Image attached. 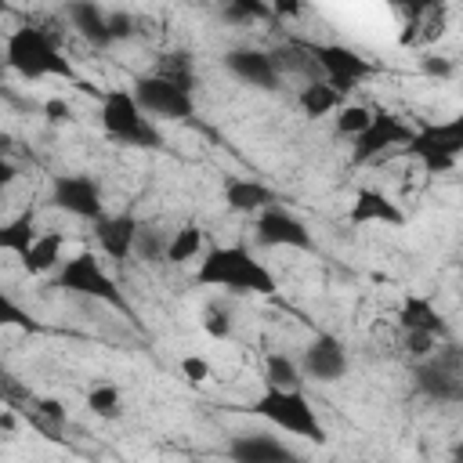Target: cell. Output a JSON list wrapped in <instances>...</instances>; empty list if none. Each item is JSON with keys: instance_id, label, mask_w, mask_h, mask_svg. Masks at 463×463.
Listing matches in <instances>:
<instances>
[{"instance_id": "6da1fadb", "label": "cell", "mask_w": 463, "mask_h": 463, "mask_svg": "<svg viewBox=\"0 0 463 463\" xmlns=\"http://www.w3.org/2000/svg\"><path fill=\"white\" fill-rule=\"evenodd\" d=\"M199 286H224L235 293H260L271 297L275 293V275L246 250V246H213L206 250L199 271H195Z\"/></svg>"}, {"instance_id": "7a4b0ae2", "label": "cell", "mask_w": 463, "mask_h": 463, "mask_svg": "<svg viewBox=\"0 0 463 463\" xmlns=\"http://www.w3.org/2000/svg\"><path fill=\"white\" fill-rule=\"evenodd\" d=\"M4 61L25 76V80H40V76H61L69 80L72 76V65L58 54L54 40L47 29H36V25H22L7 36V47H4Z\"/></svg>"}, {"instance_id": "3957f363", "label": "cell", "mask_w": 463, "mask_h": 463, "mask_svg": "<svg viewBox=\"0 0 463 463\" xmlns=\"http://www.w3.org/2000/svg\"><path fill=\"white\" fill-rule=\"evenodd\" d=\"M101 127L119 145H134V148H159L163 145L159 130L145 119V112L137 109V101H134L130 90H109V94H101Z\"/></svg>"}, {"instance_id": "277c9868", "label": "cell", "mask_w": 463, "mask_h": 463, "mask_svg": "<svg viewBox=\"0 0 463 463\" xmlns=\"http://www.w3.org/2000/svg\"><path fill=\"white\" fill-rule=\"evenodd\" d=\"M257 416H264L268 423H275L279 430L286 434H297V438H307V441H326V427L318 423L311 402L300 394V391H264L253 405H250Z\"/></svg>"}, {"instance_id": "5b68a950", "label": "cell", "mask_w": 463, "mask_h": 463, "mask_svg": "<svg viewBox=\"0 0 463 463\" xmlns=\"http://www.w3.org/2000/svg\"><path fill=\"white\" fill-rule=\"evenodd\" d=\"M402 156L420 159V166L427 174H445L456 166L459 152H463V119H445V123H430L423 130L412 134V141L405 148H398Z\"/></svg>"}, {"instance_id": "8992f818", "label": "cell", "mask_w": 463, "mask_h": 463, "mask_svg": "<svg viewBox=\"0 0 463 463\" xmlns=\"http://www.w3.org/2000/svg\"><path fill=\"white\" fill-rule=\"evenodd\" d=\"M54 289H65V293H80V297H94V300H105L119 311H130L123 293L116 289V282L105 275L101 260L94 253H76L61 264L58 279H54Z\"/></svg>"}, {"instance_id": "52a82bcc", "label": "cell", "mask_w": 463, "mask_h": 463, "mask_svg": "<svg viewBox=\"0 0 463 463\" xmlns=\"http://www.w3.org/2000/svg\"><path fill=\"white\" fill-rule=\"evenodd\" d=\"M307 54L315 58L322 80H326L336 94H347V90L358 87V80L373 76V65H369L358 51H351V47H344V43H307Z\"/></svg>"}, {"instance_id": "ba28073f", "label": "cell", "mask_w": 463, "mask_h": 463, "mask_svg": "<svg viewBox=\"0 0 463 463\" xmlns=\"http://www.w3.org/2000/svg\"><path fill=\"white\" fill-rule=\"evenodd\" d=\"M412 127L405 123V119H398L394 112H387V109H376L373 112V119H369V127L354 137V148H351V159L362 166V163H373L376 156H383V152H391V148H405L409 141H412Z\"/></svg>"}, {"instance_id": "9c48e42d", "label": "cell", "mask_w": 463, "mask_h": 463, "mask_svg": "<svg viewBox=\"0 0 463 463\" xmlns=\"http://www.w3.org/2000/svg\"><path fill=\"white\" fill-rule=\"evenodd\" d=\"M416 387L434 402H459L463 398V369L456 347H438L423 365H416Z\"/></svg>"}, {"instance_id": "30bf717a", "label": "cell", "mask_w": 463, "mask_h": 463, "mask_svg": "<svg viewBox=\"0 0 463 463\" xmlns=\"http://www.w3.org/2000/svg\"><path fill=\"white\" fill-rule=\"evenodd\" d=\"M130 94H134L137 109L148 112V116L188 119V116L195 112L192 94L181 90V87H174V83H166V80H159V76H141V80H134V90H130Z\"/></svg>"}, {"instance_id": "8fae6325", "label": "cell", "mask_w": 463, "mask_h": 463, "mask_svg": "<svg viewBox=\"0 0 463 463\" xmlns=\"http://www.w3.org/2000/svg\"><path fill=\"white\" fill-rule=\"evenodd\" d=\"M51 203L72 217L101 221V192L87 174H61L51 184Z\"/></svg>"}, {"instance_id": "7c38bea8", "label": "cell", "mask_w": 463, "mask_h": 463, "mask_svg": "<svg viewBox=\"0 0 463 463\" xmlns=\"http://www.w3.org/2000/svg\"><path fill=\"white\" fill-rule=\"evenodd\" d=\"M257 239L260 246H293V250H311V232L300 217H293L282 206H268L257 217Z\"/></svg>"}, {"instance_id": "4fadbf2b", "label": "cell", "mask_w": 463, "mask_h": 463, "mask_svg": "<svg viewBox=\"0 0 463 463\" xmlns=\"http://www.w3.org/2000/svg\"><path fill=\"white\" fill-rule=\"evenodd\" d=\"M304 373L311 380H318V383H336L347 373V351H344V344L336 336H329V333H318L307 344V351H304Z\"/></svg>"}, {"instance_id": "5bb4252c", "label": "cell", "mask_w": 463, "mask_h": 463, "mask_svg": "<svg viewBox=\"0 0 463 463\" xmlns=\"http://www.w3.org/2000/svg\"><path fill=\"white\" fill-rule=\"evenodd\" d=\"M228 456H232V463H304V456L293 452L289 445H282L279 438H271V434H250V430L239 434V438H232Z\"/></svg>"}, {"instance_id": "9a60e30c", "label": "cell", "mask_w": 463, "mask_h": 463, "mask_svg": "<svg viewBox=\"0 0 463 463\" xmlns=\"http://www.w3.org/2000/svg\"><path fill=\"white\" fill-rule=\"evenodd\" d=\"M402 221H405V213L380 188H358L354 203L347 210V224H354V228H362V224H402Z\"/></svg>"}, {"instance_id": "2e32d148", "label": "cell", "mask_w": 463, "mask_h": 463, "mask_svg": "<svg viewBox=\"0 0 463 463\" xmlns=\"http://www.w3.org/2000/svg\"><path fill=\"white\" fill-rule=\"evenodd\" d=\"M224 61H228V69H232L239 80H246V83H253V87H260V90H275V87L282 83V76H279V69H275V61H271L268 51L239 47V51H228Z\"/></svg>"}, {"instance_id": "e0dca14e", "label": "cell", "mask_w": 463, "mask_h": 463, "mask_svg": "<svg viewBox=\"0 0 463 463\" xmlns=\"http://www.w3.org/2000/svg\"><path fill=\"white\" fill-rule=\"evenodd\" d=\"M398 322L405 326V333H427V336H434V340H445V336L452 333L449 322H445V315H441L427 297H405Z\"/></svg>"}, {"instance_id": "ac0fdd59", "label": "cell", "mask_w": 463, "mask_h": 463, "mask_svg": "<svg viewBox=\"0 0 463 463\" xmlns=\"http://www.w3.org/2000/svg\"><path fill=\"white\" fill-rule=\"evenodd\" d=\"M134 232H137L134 213H116V217H101L94 235H98L101 250H105L112 260H123V257H130V250H134Z\"/></svg>"}, {"instance_id": "d6986e66", "label": "cell", "mask_w": 463, "mask_h": 463, "mask_svg": "<svg viewBox=\"0 0 463 463\" xmlns=\"http://www.w3.org/2000/svg\"><path fill=\"white\" fill-rule=\"evenodd\" d=\"M224 203L235 213H253V210H268L275 206V192L260 181H246V177H228L224 181Z\"/></svg>"}, {"instance_id": "ffe728a7", "label": "cell", "mask_w": 463, "mask_h": 463, "mask_svg": "<svg viewBox=\"0 0 463 463\" xmlns=\"http://www.w3.org/2000/svg\"><path fill=\"white\" fill-rule=\"evenodd\" d=\"M61 246H65V235H61V232H43V235H36V242L22 253V268H25L29 275L51 271V268L61 260Z\"/></svg>"}, {"instance_id": "44dd1931", "label": "cell", "mask_w": 463, "mask_h": 463, "mask_svg": "<svg viewBox=\"0 0 463 463\" xmlns=\"http://www.w3.org/2000/svg\"><path fill=\"white\" fill-rule=\"evenodd\" d=\"M65 14H69L72 25L87 36V43H98V47H109V43H112V36H109V29H105V11H101L98 4H69Z\"/></svg>"}, {"instance_id": "7402d4cb", "label": "cell", "mask_w": 463, "mask_h": 463, "mask_svg": "<svg viewBox=\"0 0 463 463\" xmlns=\"http://www.w3.org/2000/svg\"><path fill=\"white\" fill-rule=\"evenodd\" d=\"M33 242H36V213L33 210H22L14 221L0 224V250H11L22 257Z\"/></svg>"}, {"instance_id": "603a6c76", "label": "cell", "mask_w": 463, "mask_h": 463, "mask_svg": "<svg viewBox=\"0 0 463 463\" xmlns=\"http://www.w3.org/2000/svg\"><path fill=\"white\" fill-rule=\"evenodd\" d=\"M297 105H300V112H304L307 119H318V116H326V112H333V109L340 105V94H336L326 80H315V83H307V87L297 94Z\"/></svg>"}, {"instance_id": "cb8c5ba5", "label": "cell", "mask_w": 463, "mask_h": 463, "mask_svg": "<svg viewBox=\"0 0 463 463\" xmlns=\"http://www.w3.org/2000/svg\"><path fill=\"white\" fill-rule=\"evenodd\" d=\"M152 76H159V80H166V83H174V87H181V90H188V94H192V87H195L192 58H188L184 51H170V54H163Z\"/></svg>"}, {"instance_id": "d4e9b609", "label": "cell", "mask_w": 463, "mask_h": 463, "mask_svg": "<svg viewBox=\"0 0 463 463\" xmlns=\"http://www.w3.org/2000/svg\"><path fill=\"white\" fill-rule=\"evenodd\" d=\"M199 250H203V228H199V224H184V228H177V232L166 239L163 260H170V264H184V260H192Z\"/></svg>"}, {"instance_id": "484cf974", "label": "cell", "mask_w": 463, "mask_h": 463, "mask_svg": "<svg viewBox=\"0 0 463 463\" xmlns=\"http://www.w3.org/2000/svg\"><path fill=\"white\" fill-rule=\"evenodd\" d=\"M264 380H268V391H300V369L289 354H268Z\"/></svg>"}, {"instance_id": "4316f807", "label": "cell", "mask_w": 463, "mask_h": 463, "mask_svg": "<svg viewBox=\"0 0 463 463\" xmlns=\"http://www.w3.org/2000/svg\"><path fill=\"white\" fill-rule=\"evenodd\" d=\"M87 409H90L94 416H101V420H116V416L123 412V394H119V387H112V383L94 387V391L87 394Z\"/></svg>"}, {"instance_id": "83f0119b", "label": "cell", "mask_w": 463, "mask_h": 463, "mask_svg": "<svg viewBox=\"0 0 463 463\" xmlns=\"http://www.w3.org/2000/svg\"><path fill=\"white\" fill-rule=\"evenodd\" d=\"M163 250H166V239H163L156 228L137 224V232H134V250H130V253H137L141 260H163Z\"/></svg>"}, {"instance_id": "f1b7e54d", "label": "cell", "mask_w": 463, "mask_h": 463, "mask_svg": "<svg viewBox=\"0 0 463 463\" xmlns=\"http://www.w3.org/2000/svg\"><path fill=\"white\" fill-rule=\"evenodd\" d=\"M369 119H373L369 109H362V105H344L340 116H336V134H344V137H358V134L369 127Z\"/></svg>"}, {"instance_id": "f546056e", "label": "cell", "mask_w": 463, "mask_h": 463, "mask_svg": "<svg viewBox=\"0 0 463 463\" xmlns=\"http://www.w3.org/2000/svg\"><path fill=\"white\" fill-rule=\"evenodd\" d=\"M0 326H14V329H29V333L40 329V322H36L29 311H22L4 289H0Z\"/></svg>"}, {"instance_id": "4dcf8cb0", "label": "cell", "mask_w": 463, "mask_h": 463, "mask_svg": "<svg viewBox=\"0 0 463 463\" xmlns=\"http://www.w3.org/2000/svg\"><path fill=\"white\" fill-rule=\"evenodd\" d=\"M268 4H257V0H232V7H224V18L232 22H246V18H268Z\"/></svg>"}, {"instance_id": "1f68e13d", "label": "cell", "mask_w": 463, "mask_h": 463, "mask_svg": "<svg viewBox=\"0 0 463 463\" xmlns=\"http://www.w3.org/2000/svg\"><path fill=\"white\" fill-rule=\"evenodd\" d=\"M105 29H109L112 40H127V36L134 33V18H130L127 11H109V14H105Z\"/></svg>"}, {"instance_id": "d6a6232c", "label": "cell", "mask_w": 463, "mask_h": 463, "mask_svg": "<svg viewBox=\"0 0 463 463\" xmlns=\"http://www.w3.org/2000/svg\"><path fill=\"white\" fill-rule=\"evenodd\" d=\"M438 344H441V340H434V336H427V333H405V351L416 354V358H430V354L438 351Z\"/></svg>"}, {"instance_id": "836d02e7", "label": "cell", "mask_w": 463, "mask_h": 463, "mask_svg": "<svg viewBox=\"0 0 463 463\" xmlns=\"http://www.w3.org/2000/svg\"><path fill=\"white\" fill-rule=\"evenodd\" d=\"M181 373H184L192 383H203V380L210 376V362H206L203 354H188V358H181Z\"/></svg>"}, {"instance_id": "e575fe53", "label": "cell", "mask_w": 463, "mask_h": 463, "mask_svg": "<svg viewBox=\"0 0 463 463\" xmlns=\"http://www.w3.org/2000/svg\"><path fill=\"white\" fill-rule=\"evenodd\" d=\"M43 116H47L51 123H69V119H72V109H69V101H61V98H47V101H43Z\"/></svg>"}, {"instance_id": "d590c367", "label": "cell", "mask_w": 463, "mask_h": 463, "mask_svg": "<svg viewBox=\"0 0 463 463\" xmlns=\"http://www.w3.org/2000/svg\"><path fill=\"white\" fill-rule=\"evenodd\" d=\"M420 69H423L427 76H449V72H452V61L441 58V54H423V58H420Z\"/></svg>"}, {"instance_id": "8d00e7d4", "label": "cell", "mask_w": 463, "mask_h": 463, "mask_svg": "<svg viewBox=\"0 0 463 463\" xmlns=\"http://www.w3.org/2000/svg\"><path fill=\"white\" fill-rule=\"evenodd\" d=\"M203 326H206L210 336H228V333H232V322H228L221 311H210V315L203 318Z\"/></svg>"}, {"instance_id": "74e56055", "label": "cell", "mask_w": 463, "mask_h": 463, "mask_svg": "<svg viewBox=\"0 0 463 463\" xmlns=\"http://www.w3.org/2000/svg\"><path fill=\"white\" fill-rule=\"evenodd\" d=\"M40 412H43L47 420H54V423H65V409H61L58 402H40Z\"/></svg>"}, {"instance_id": "f35d334b", "label": "cell", "mask_w": 463, "mask_h": 463, "mask_svg": "<svg viewBox=\"0 0 463 463\" xmlns=\"http://www.w3.org/2000/svg\"><path fill=\"white\" fill-rule=\"evenodd\" d=\"M14 177H18V166H14V163L4 156V159H0V188H4V184H11Z\"/></svg>"}, {"instance_id": "ab89813d", "label": "cell", "mask_w": 463, "mask_h": 463, "mask_svg": "<svg viewBox=\"0 0 463 463\" xmlns=\"http://www.w3.org/2000/svg\"><path fill=\"white\" fill-rule=\"evenodd\" d=\"M300 11V4H293V0H279L275 4V14H282V18H289V14H297Z\"/></svg>"}, {"instance_id": "60d3db41", "label": "cell", "mask_w": 463, "mask_h": 463, "mask_svg": "<svg viewBox=\"0 0 463 463\" xmlns=\"http://www.w3.org/2000/svg\"><path fill=\"white\" fill-rule=\"evenodd\" d=\"M7 148H11V134H7V130H0V159L7 156Z\"/></svg>"}, {"instance_id": "b9f144b4", "label": "cell", "mask_w": 463, "mask_h": 463, "mask_svg": "<svg viewBox=\"0 0 463 463\" xmlns=\"http://www.w3.org/2000/svg\"><path fill=\"white\" fill-rule=\"evenodd\" d=\"M0 430H14V416L4 412V416H0Z\"/></svg>"}, {"instance_id": "7bdbcfd3", "label": "cell", "mask_w": 463, "mask_h": 463, "mask_svg": "<svg viewBox=\"0 0 463 463\" xmlns=\"http://www.w3.org/2000/svg\"><path fill=\"white\" fill-rule=\"evenodd\" d=\"M0 76H4V58H0Z\"/></svg>"}, {"instance_id": "ee69618b", "label": "cell", "mask_w": 463, "mask_h": 463, "mask_svg": "<svg viewBox=\"0 0 463 463\" xmlns=\"http://www.w3.org/2000/svg\"><path fill=\"white\" fill-rule=\"evenodd\" d=\"M0 11H4V4H0Z\"/></svg>"}]
</instances>
